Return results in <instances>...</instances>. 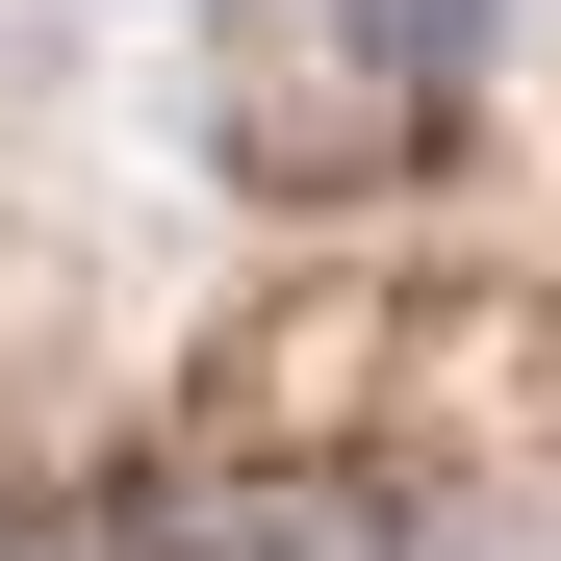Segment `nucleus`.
Here are the masks:
<instances>
[{
  "label": "nucleus",
  "mask_w": 561,
  "mask_h": 561,
  "mask_svg": "<svg viewBox=\"0 0 561 561\" xmlns=\"http://www.w3.org/2000/svg\"><path fill=\"white\" fill-rule=\"evenodd\" d=\"M485 51V0H357V77H459Z\"/></svg>",
  "instance_id": "obj_2"
},
{
  "label": "nucleus",
  "mask_w": 561,
  "mask_h": 561,
  "mask_svg": "<svg viewBox=\"0 0 561 561\" xmlns=\"http://www.w3.org/2000/svg\"><path fill=\"white\" fill-rule=\"evenodd\" d=\"M255 561H485V536H459L434 485H280V511H255Z\"/></svg>",
  "instance_id": "obj_1"
}]
</instances>
